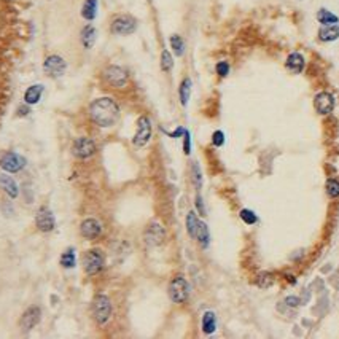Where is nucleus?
Masks as SVG:
<instances>
[{
    "instance_id": "obj_3",
    "label": "nucleus",
    "mask_w": 339,
    "mask_h": 339,
    "mask_svg": "<svg viewBox=\"0 0 339 339\" xmlns=\"http://www.w3.org/2000/svg\"><path fill=\"white\" fill-rule=\"evenodd\" d=\"M112 317V303L110 298L104 293H99L93 300V318L97 325H105Z\"/></svg>"
},
{
    "instance_id": "obj_41",
    "label": "nucleus",
    "mask_w": 339,
    "mask_h": 339,
    "mask_svg": "<svg viewBox=\"0 0 339 339\" xmlns=\"http://www.w3.org/2000/svg\"><path fill=\"white\" fill-rule=\"evenodd\" d=\"M8 2H13V0H8Z\"/></svg>"
},
{
    "instance_id": "obj_25",
    "label": "nucleus",
    "mask_w": 339,
    "mask_h": 339,
    "mask_svg": "<svg viewBox=\"0 0 339 339\" xmlns=\"http://www.w3.org/2000/svg\"><path fill=\"white\" fill-rule=\"evenodd\" d=\"M82 16L86 21H94L97 16V0H85L82 8Z\"/></svg>"
},
{
    "instance_id": "obj_20",
    "label": "nucleus",
    "mask_w": 339,
    "mask_h": 339,
    "mask_svg": "<svg viewBox=\"0 0 339 339\" xmlns=\"http://www.w3.org/2000/svg\"><path fill=\"white\" fill-rule=\"evenodd\" d=\"M96 38H97V31L94 29V26L88 24L83 27L82 31V35H80V40H82V45L86 48V49H91L96 43Z\"/></svg>"
},
{
    "instance_id": "obj_33",
    "label": "nucleus",
    "mask_w": 339,
    "mask_h": 339,
    "mask_svg": "<svg viewBox=\"0 0 339 339\" xmlns=\"http://www.w3.org/2000/svg\"><path fill=\"white\" fill-rule=\"evenodd\" d=\"M239 217H241V220L245 225H248V226H252V225H255L258 222L256 214L253 211H250V209H242V211L239 212Z\"/></svg>"
},
{
    "instance_id": "obj_14",
    "label": "nucleus",
    "mask_w": 339,
    "mask_h": 339,
    "mask_svg": "<svg viewBox=\"0 0 339 339\" xmlns=\"http://www.w3.org/2000/svg\"><path fill=\"white\" fill-rule=\"evenodd\" d=\"M80 234H82L86 241H94L102 234V225L99 223L96 218H86L80 225Z\"/></svg>"
},
{
    "instance_id": "obj_32",
    "label": "nucleus",
    "mask_w": 339,
    "mask_h": 339,
    "mask_svg": "<svg viewBox=\"0 0 339 339\" xmlns=\"http://www.w3.org/2000/svg\"><path fill=\"white\" fill-rule=\"evenodd\" d=\"M256 285L260 287V288H269V287H273V284H274V277H273V274H269V273H261V274H258L256 276Z\"/></svg>"
},
{
    "instance_id": "obj_2",
    "label": "nucleus",
    "mask_w": 339,
    "mask_h": 339,
    "mask_svg": "<svg viewBox=\"0 0 339 339\" xmlns=\"http://www.w3.org/2000/svg\"><path fill=\"white\" fill-rule=\"evenodd\" d=\"M167 293L174 304H185L189 298V293H191V287L182 274H178L169 282Z\"/></svg>"
},
{
    "instance_id": "obj_28",
    "label": "nucleus",
    "mask_w": 339,
    "mask_h": 339,
    "mask_svg": "<svg viewBox=\"0 0 339 339\" xmlns=\"http://www.w3.org/2000/svg\"><path fill=\"white\" fill-rule=\"evenodd\" d=\"M75 264H77L75 250H74V247H69L61 255V266L65 269H72V267H75Z\"/></svg>"
},
{
    "instance_id": "obj_16",
    "label": "nucleus",
    "mask_w": 339,
    "mask_h": 339,
    "mask_svg": "<svg viewBox=\"0 0 339 339\" xmlns=\"http://www.w3.org/2000/svg\"><path fill=\"white\" fill-rule=\"evenodd\" d=\"M166 239V229L159 223H150L145 231V241L148 245H159Z\"/></svg>"
},
{
    "instance_id": "obj_5",
    "label": "nucleus",
    "mask_w": 339,
    "mask_h": 339,
    "mask_svg": "<svg viewBox=\"0 0 339 339\" xmlns=\"http://www.w3.org/2000/svg\"><path fill=\"white\" fill-rule=\"evenodd\" d=\"M102 80L112 88L123 89L129 83V75L123 67L119 65H107L102 71Z\"/></svg>"
},
{
    "instance_id": "obj_21",
    "label": "nucleus",
    "mask_w": 339,
    "mask_h": 339,
    "mask_svg": "<svg viewBox=\"0 0 339 339\" xmlns=\"http://www.w3.org/2000/svg\"><path fill=\"white\" fill-rule=\"evenodd\" d=\"M201 328L204 334H212L217 330V315L214 311H206L202 314V320H201Z\"/></svg>"
},
{
    "instance_id": "obj_30",
    "label": "nucleus",
    "mask_w": 339,
    "mask_h": 339,
    "mask_svg": "<svg viewBox=\"0 0 339 339\" xmlns=\"http://www.w3.org/2000/svg\"><path fill=\"white\" fill-rule=\"evenodd\" d=\"M191 182L197 191L202 188V171L196 161H193V164H191Z\"/></svg>"
},
{
    "instance_id": "obj_34",
    "label": "nucleus",
    "mask_w": 339,
    "mask_h": 339,
    "mask_svg": "<svg viewBox=\"0 0 339 339\" xmlns=\"http://www.w3.org/2000/svg\"><path fill=\"white\" fill-rule=\"evenodd\" d=\"M215 72L220 78H226L229 75V72H231V65H229L228 61H220L215 65Z\"/></svg>"
},
{
    "instance_id": "obj_10",
    "label": "nucleus",
    "mask_w": 339,
    "mask_h": 339,
    "mask_svg": "<svg viewBox=\"0 0 339 339\" xmlns=\"http://www.w3.org/2000/svg\"><path fill=\"white\" fill-rule=\"evenodd\" d=\"M26 164H27L26 158L15 153V152H8L0 158V167L8 174H16L19 171H23Z\"/></svg>"
},
{
    "instance_id": "obj_17",
    "label": "nucleus",
    "mask_w": 339,
    "mask_h": 339,
    "mask_svg": "<svg viewBox=\"0 0 339 339\" xmlns=\"http://www.w3.org/2000/svg\"><path fill=\"white\" fill-rule=\"evenodd\" d=\"M317 37L323 43H331L336 42L339 38V24H328V26H320L317 32Z\"/></svg>"
},
{
    "instance_id": "obj_4",
    "label": "nucleus",
    "mask_w": 339,
    "mask_h": 339,
    "mask_svg": "<svg viewBox=\"0 0 339 339\" xmlns=\"http://www.w3.org/2000/svg\"><path fill=\"white\" fill-rule=\"evenodd\" d=\"M105 256L101 248H89L83 255V269L88 276H96L104 269Z\"/></svg>"
},
{
    "instance_id": "obj_38",
    "label": "nucleus",
    "mask_w": 339,
    "mask_h": 339,
    "mask_svg": "<svg viewBox=\"0 0 339 339\" xmlns=\"http://www.w3.org/2000/svg\"><path fill=\"white\" fill-rule=\"evenodd\" d=\"M284 303L288 306V307H292V309H296L298 306L301 304V300H300V296H296V295H290V296H287L285 300H284Z\"/></svg>"
},
{
    "instance_id": "obj_8",
    "label": "nucleus",
    "mask_w": 339,
    "mask_h": 339,
    "mask_svg": "<svg viewBox=\"0 0 339 339\" xmlns=\"http://www.w3.org/2000/svg\"><path fill=\"white\" fill-rule=\"evenodd\" d=\"M336 107V97L333 93L330 91H320L317 93L314 97V108L318 115L322 116H328L331 115Z\"/></svg>"
},
{
    "instance_id": "obj_26",
    "label": "nucleus",
    "mask_w": 339,
    "mask_h": 339,
    "mask_svg": "<svg viewBox=\"0 0 339 339\" xmlns=\"http://www.w3.org/2000/svg\"><path fill=\"white\" fill-rule=\"evenodd\" d=\"M185 225H186V233L191 239H196V233H197V225H199V218L196 215V212H188L186 218H185Z\"/></svg>"
},
{
    "instance_id": "obj_23",
    "label": "nucleus",
    "mask_w": 339,
    "mask_h": 339,
    "mask_svg": "<svg viewBox=\"0 0 339 339\" xmlns=\"http://www.w3.org/2000/svg\"><path fill=\"white\" fill-rule=\"evenodd\" d=\"M196 241L199 242L202 248H207L209 244H211V233H209V226L199 220V225H197V233H196Z\"/></svg>"
},
{
    "instance_id": "obj_22",
    "label": "nucleus",
    "mask_w": 339,
    "mask_h": 339,
    "mask_svg": "<svg viewBox=\"0 0 339 339\" xmlns=\"http://www.w3.org/2000/svg\"><path fill=\"white\" fill-rule=\"evenodd\" d=\"M0 186L4 188V191L12 197V199H15V197H18V194H19V188H18V183L15 182V178L13 177H10V175H0Z\"/></svg>"
},
{
    "instance_id": "obj_12",
    "label": "nucleus",
    "mask_w": 339,
    "mask_h": 339,
    "mask_svg": "<svg viewBox=\"0 0 339 339\" xmlns=\"http://www.w3.org/2000/svg\"><path fill=\"white\" fill-rule=\"evenodd\" d=\"M43 71H45V74H46L48 77H51V78H59V77H62V75L65 74V71H67V62L64 61V59H62L61 56L51 54V56H48V57L45 59V62H43Z\"/></svg>"
},
{
    "instance_id": "obj_11",
    "label": "nucleus",
    "mask_w": 339,
    "mask_h": 339,
    "mask_svg": "<svg viewBox=\"0 0 339 339\" xmlns=\"http://www.w3.org/2000/svg\"><path fill=\"white\" fill-rule=\"evenodd\" d=\"M40 320H42V309L38 306H31L26 309L21 318H19V326L24 333H29L40 323Z\"/></svg>"
},
{
    "instance_id": "obj_29",
    "label": "nucleus",
    "mask_w": 339,
    "mask_h": 339,
    "mask_svg": "<svg viewBox=\"0 0 339 339\" xmlns=\"http://www.w3.org/2000/svg\"><path fill=\"white\" fill-rule=\"evenodd\" d=\"M325 193L330 199H337L339 197V180L337 178H326Z\"/></svg>"
},
{
    "instance_id": "obj_27",
    "label": "nucleus",
    "mask_w": 339,
    "mask_h": 339,
    "mask_svg": "<svg viewBox=\"0 0 339 339\" xmlns=\"http://www.w3.org/2000/svg\"><path fill=\"white\" fill-rule=\"evenodd\" d=\"M169 43H171V48H172V51H174L175 56L180 57V56L185 54V42H183V38L178 34L171 35V38H169Z\"/></svg>"
},
{
    "instance_id": "obj_1",
    "label": "nucleus",
    "mask_w": 339,
    "mask_h": 339,
    "mask_svg": "<svg viewBox=\"0 0 339 339\" xmlns=\"http://www.w3.org/2000/svg\"><path fill=\"white\" fill-rule=\"evenodd\" d=\"M88 115L99 127H112L118 123L119 107L112 97H99L89 104Z\"/></svg>"
},
{
    "instance_id": "obj_35",
    "label": "nucleus",
    "mask_w": 339,
    "mask_h": 339,
    "mask_svg": "<svg viewBox=\"0 0 339 339\" xmlns=\"http://www.w3.org/2000/svg\"><path fill=\"white\" fill-rule=\"evenodd\" d=\"M212 145L217 147V148L225 145V132L223 131H215L212 134Z\"/></svg>"
},
{
    "instance_id": "obj_6",
    "label": "nucleus",
    "mask_w": 339,
    "mask_h": 339,
    "mask_svg": "<svg viewBox=\"0 0 339 339\" xmlns=\"http://www.w3.org/2000/svg\"><path fill=\"white\" fill-rule=\"evenodd\" d=\"M137 29V19L129 15H118L110 23V32L113 35H131Z\"/></svg>"
},
{
    "instance_id": "obj_15",
    "label": "nucleus",
    "mask_w": 339,
    "mask_h": 339,
    "mask_svg": "<svg viewBox=\"0 0 339 339\" xmlns=\"http://www.w3.org/2000/svg\"><path fill=\"white\" fill-rule=\"evenodd\" d=\"M285 69L293 75H300L306 69V57L300 51H293L285 59Z\"/></svg>"
},
{
    "instance_id": "obj_18",
    "label": "nucleus",
    "mask_w": 339,
    "mask_h": 339,
    "mask_svg": "<svg viewBox=\"0 0 339 339\" xmlns=\"http://www.w3.org/2000/svg\"><path fill=\"white\" fill-rule=\"evenodd\" d=\"M43 85H32L26 89L24 93V102L27 105H35L40 102V99H42V94H43Z\"/></svg>"
},
{
    "instance_id": "obj_39",
    "label": "nucleus",
    "mask_w": 339,
    "mask_h": 339,
    "mask_svg": "<svg viewBox=\"0 0 339 339\" xmlns=\"http://www.w3.org/2000/svg\"><path fill=\"white\" fill-rule=\"evenodd\" d=\"M185 131H186L185 127L178 126V127L175 129V131H172V132H167V135H169V137H172V139H178V137H183Z\"/></svg>"
},
{
    "instance_id": "obj_40",
    "label": "nucleus",
    "mask_w": 339,
    "mask_h": 339,
    "mask_svg": "<svg viewBox=\"0 0 339 339\" xmlns=\"http://www.w3.org/2000/svg\"><path fill=\"white\" fill-rule=\"evenodd\" d=\"M29 112H31V108H29V105L27 104H24V105H21L18 108V116H27L29 115Z\"/></svg>"
},
{
    "instance_id": "obj_24",
    "label": "nucleus",
    "mask_w": 339,
    "mask_h": 339,
    "mask_svg": "<svg viewBox=\"0 0 339 339\" xmlns=\"http://www.w3.org/2000/svg\"><path fill=\"white\" fill-rule=\"evenodd\" d=\"M317 21L320 23L322 26L337 24V23H339V18H337L333 12H330V10L320 8V10H318V12H317Z\"/></svg>"
},
{
    "instance_id": "obj_37",
    "label": "nucleus",
    "mask_w": 339,
    "mask_h": 339,
    "mask_svg": "<svg viewBox=\"0 0 339 339\" xmlns=\"http://www.w3.org/2000/svg\"><path fill=\"white\" fill-rule=\"evenodd\" d=\"M183 153L186 156L191 155V134H189L188 129H186L185 134H183Z\"/></svg>"
},
{
    "instance_id": "obj_19",
    "label": "nucleus",
    "mask_w": 339,
    "mask_h": 339,
    "mask_svg": "<svg viewBox=\"0 0 339 339\" xmlns=\"http://www.w3.org/2000/svg\"><path fill=\"white\" fill-rule=\"evenodd\" d=\"M191 89H193V82L189 77H185L182 80L180 86H178V99H180V104L183 107L188 105L189 102V97H191Z\"/></svg>"
},
{
    "instance_id": "obj_36",
    "label": "nucleus",
    "mask_w": 339,
    "mask_h": 339,
    "mask_svg": "<svg viewBox=\"0 0 339 339\" xmlns=\"http://www.w3.org/2000/svg\"><path fill=\"white\" fill-rule=\"evenodd\" d=\"M194 206H196V211H197L199 215H202V217L207 215V212H206V206H204V199H202V196L199 194V193H197L196 197H194Z\"/></svg>"
},
{
    "instance_id": "obj_9",
    "label": "nucleus",
    "mask_w": 339,
    "mask_h": 339,
    "mask_svg": "<svg viewBox=\"0 0 339 339\" xmlns=\"http://www.w3.org/2000/svg\"><path fill=\"white\" fill-rule=\"evenodd\" d=\"M150 137H152V121L150 118L144 115L137 119V131L132 137V144L139 148H142L150 142Z\"/></svg>"
},
{
    "instance_id": "obj_31",
    "label": "nucleus",
    "mask_w": 339,
    "mask_h": 339,
    "mask_svg": "<svg viewBox=\"0 0 339 339\" xmlns=\"http://www.w3.org/2000/svg\"><path fill=\"white\" fill-rule=\"evenodd\" d=\"M161 69L163 72H171L174 69V57L171 51H167V49H163L161 53Z\"/></svg>"
},
{
    "instance_id": "obj_13",
    "label": "nucleus",
    "mask_w": 339,
    "mask_h": 339,
    "mask_svg": "<svg viewBox=\"0 0 339 339\" xmlns=\"http://www.w3.org/2000/svg\"><path fill=\"white\" fill-rule=\"evenodd\" d=\"M35 226L38 231L42 233H49L53 231L56 226V220H54V214L49 207H40L35 215Z\"/></svg>"
},
{
    "instance_id": "obj_7",
    "label": "nucleus",
    "mask_w": 339,
    "mask_h": 339,
    "mask_svg": "<svg viewBox=\"0 0 339 339\" xmlns=\"http://www.w3.org/2000/svg\"><path fill=\"white\" fill-rule=\"evenodd\" d=\"M96 152H97L96 142L89 137H78L72 145V155L77 159H82V161L93 158Z\"/></svg>"
}]
</instances>
